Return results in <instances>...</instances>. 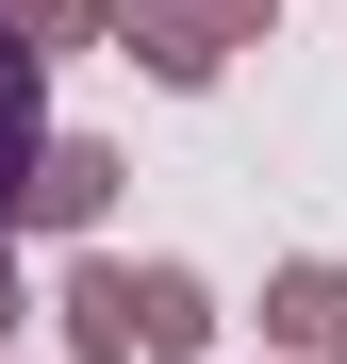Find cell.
<instances>
[{"label":"cell","instance_id":"4","mask_svg":"<svg viewBox=\"0 0 347 364\" xmlns=\"http://www.w3.org/2000/svg\"><path fill=\"white\" fill-rule=\"evenodd\" d=\"M50 331H67V364H133V265H116V249H67Z\"/></svg>","mask_w":347,"mask_h":364},{"label":"cell","instance_id":"5","mask_svg":"<svg viewBox=\"0 0 347 364\" xmlns=\"http://www.w3.org/2000/svg\"><path fill=\"white\" fill-rule=\"evenodd\" d=\"M265 348L281 364H347V265L331 249H298V265L265 282Z\"/></svg>","mask_w":347,"mask_h":364},{"label":"cell","instance_id":"2","mask_svg":"<svg viewBox=\"0 0 347 364\" xmlns=\"http://www.w3.org/2000/svg\"><path fill=\"white\" fill-rule=\"evenodd\" d=\"M116 182H133V149H99V133H50V149H33V215H17V232H50V249H99Z\"/></svg>","mask_w":347,"mask_h":364},{"label":"cell","instance_id":"1","mask_svg":"<svg viewBox=\"0 0 347 364\" xmlns=\"http://www.w3.org/2000/svg\"><path fill=\"white\" fill-rule=\"evenodd\" d=\"M265 33H281V0H116V50H133L165 100L231 83V50H265Z\"/></svg>","mask_w":347,"mask_h":364},{"label":"cell","instance_id":"7","mask_svg":"<svg viewBox=\"0 0 347 364\" xmlns=\"http://www.w3.org/2000/svg\"><path fill=\"white\" fill-rule=\"evenodd\" d=\"M0 17H17L33 50H83V33H116V0H0Z\"/></svg>","mask_w":347,"mask_h":364},{"label":"cell","instance_id":"3","mask_svg":"<svg viewBox=\"0 0 347 364\" xmlns=\"http://www.w3.org/2000/svg\"><path fill=\"white\" fill-rule=\"evenodd\" d=\"M33 149H50V50L0 17V249H17V215H33Z\"/></svg>","mask_w":347,"mask_h":364},{"label":"cell","instance_id":"6","mask_svg":"<svg viewBox=\"0 0 347 364\" xmlns=\"http://www.w3.org/2000/svg\"><path fill=\"white\" fill-rule=\"evenodd\" d=\"M215 348V282L199 265H133V364H199Z\"/></svg>","mask_w":347,"mask_h":364},{"label":"cell","instance_id":"8","mask_svg":"<svg viewBox=\"0 0 347 364\" xmlns=\"http://www.w3.org/2000/svg\"><path fill=\"white\" fill-rule=\"evenodd\" d=\"M17 331H33V282H17V249H0V364H17Z\"/></svg>","mask_w":347,"mask_h":364}]
</instances>
